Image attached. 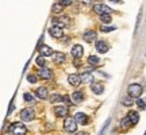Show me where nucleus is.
Listing matches in <instances>:
<instances>
[{
    "mask_svg": "<svg viewBox=\"0 0 146 135\" xmlns=\"http://www.w3.org/2000/svg\"><path fill=\"white\" fill-rule=\"evenodd\" d=\"M23 99H25V101H27V103H30V104L35 103V99L33 97L31 93H25V95H23Z\"/></svg>",
    "mask_w": 146,
    "mask_h": 135,
    "instance_id": "obj_25",
    "label": "nucleus"
},
{
    "mask_svg": "<svg viewBox=\"0 0 146 135\" xmlns=\"http://www.w3.org/2000/svg\"><path fill=\"white\" fill-rule=\"evenodd\" d=\"M94 12L102 16V15H108V14H111L112 10L106 4H95L94 5Z\"/></svg>",
    "mask_w": 146,
    "mask_h": 135,
    "instance_id": "obj_4",
    "label": "nucleus"
},
{
    "mask_svg": "<svg viewBox=\"0 0 146 135\" xmlns=\"http://www.w3.org/2000/svg\"><path fill=\"white\" fill-rule=\"evenodd\" d=\"M53 23L54 24H58V26L61 27H69L70 26V18L68 15H61L58 19H53Z\"/></svg>",
    "mask_w": 146,
    "mask_h": 135,
    "instance_id": "obj_5",
    "label": "nucleus"
},
{
    "mask_svg": "<svg viewBox=\"0 0 146 135\" xmlns=\"http://www.w3.org/2000/svg\"><path fill=\"white\" fill-rule=\"evenodd\" d=\"M127 116H129V119H130L131 124H135V123H138V120H139V118H138V114H137L135 111H130Z\"/></svg>",
    "mask_w": 146,
    "mask_h": 135,
    "instance_id": "obj_20",
    "label": "nucleus"
},
{
    "mask_svg": "<svg viewBox=\"0 0 146 135\" xmlns=\"http://www.w3.org/2000/svg\"><path fill=\"white\" fill-rule=\"evenodd\" d=\"M74 120L80 123V124H88V116L84 114V112H77L74 116Z\"/></svg>",
    "mask_w": 146,
    "mask_h": 135,
    "instance_id": "obj_10",
    "label": "nucleus"
},
{
    "mask_svg": "<svg viewBox=\"0 0 146 135\" xmlns=\"http://www.w3.org/2000/svg\"><path fill=\"white\" fill-rule=\"evenodd\" d=\"M35 95L39 99H46L47 97V89L45 87H39L38 89H35Z\"/></svg>",
    "mask_w": 146,
    "mask_h": 135,
    "instance_id": "obj_18",
    "label": "nucleus"
},
{
    "mask_svg": "<svg viewBox=\"0 0 146 135\" xmlns=\"http://www.w3.org/2000/svg\"><path fill=\"white\" fill-rule=\"evenodd\" d=\"M54 112H56V115H57L58 118H65V116H68V107H65V105H57L54 108Z\"/></svg>",
    "mask_w": 146,
    "mask_h": 135,
    "instance_id": "obj_7",
    "label": "nucleus"
},
{
    "mask_svg": "<svg viewBox=\"0 0 146 135\" xmlns=\"http://www.w3.org/2000/svg\"><path fill=\"white\" fill-rule=\"evenodd\" d=\"M64 96L61 95H50V103H58V101H62Z\"/></svg>",
    "mask_w": 146,
    "mask_h": 135,
    "instance_id": "obj_23",
    "label": "nucleus"
},
{
    "mask_svg": "<svg viewBox=\"0 0 146 135\" xmlns=\"http://www.w3.org/2000/svg\"><path fill=\"white\" fill-rule=\"evenodd\" d=\"M62 8H64V5L61 4V3H54V5H53L52 11H53V14H61Z\"/></svg>",
    "mask_w": 146,
    "mask_h": 135,
    "instance_id": "obj_22",
    "label": "nucleus"
},
{
    "mask_svg": "<svg viewBox=\"0 0 146 135\" xmlns=\"http://www.w3.org/2000/svg\"><path fill=\"white\" fill-rule=\"evenodd\" d=\"M77 135H88V134H87V132H78Z\"/></svg>",
    "mask_w": 146,
    "mask_h": 135,
    "instance_id": "obj_34",
    "label": "nucleus"
},
{
    "mask_svg": "<svg viewBox=\"0 0 146 135\" xmlns=\"http://www.w3.org/2000/svg\"><path fill=\"white\" fill-rule=\"evenodd\" d=\"M21 118H22V120H25V122H30V120H33L35 118V111L33 108H25L21 112Z\"/></svg>",
    "mask_w": 146,
    "mask_h": 135,
    "instance_id": "obj_6",
    "label": "nucleus"
},
{
    "mask_svg": "<svg viewBox=\"0 0 146 135\" xmlns=\"http://www.w3.org/2000/svg\"><path fill=\"white\" fill-rule=\"evenodd\" d=\"M83 38H84V41L85 42L92 43V42L96 39V32L95 31H85L84 32V35H83Z\"/></svg>",
    "mask_w": 146,
    "mask_h": 135,
    "instance_id": "obj_15",
    "label": "nucleus"
},
{
    "mask_svg": "<svg viewBox=\"0 0 146 135\" xmlns=\"http://www.w3.org/2000/svg\"><path fill=\"white\" fill-rule=\"evenodd\" d=\"M35 62H36V65H39V66H42V68H45V60H43V57H38L35 60Z\"/></svg>",
    "mask_w": 146,
    "mask_h": 135,
    "instance_id": "obj_30",
    "label": "nucleus"
},
{
    "mask_svg": "<svg viewBox=\"0 0 146 135\" xmlns=\"http://www.w3.org/2000/svg\"><path fill=\"white\" fill-rule=\"evenodd\" d=\"M68 80H69V84L73 85V87H78L81 84V76H78V74H70L68 77Z\"/></svg>",
    "mask_w": 146,
    "mask_h": 135,
    "instance_id": "obj_12",
    "label": "nucleus"
},
{
    "mask_svg": "<svg viewBox=\"0 0 146 135\" xmlns=\"http://www.w3.org/2000/svg\"><path fill=\"white\" fill-rule=\"evenodd\" d=\"M91 89H92V92L96 95H102L103 93V91H104V87L99 83H92L91 84Z\"/></svg>",
    "mask_w": 146,
    "mask_h": 135,
    "instance_id": "obj_14",
    "label": "nucleus"
},
{
    "mask_svg": "<svg viewBox=\"0 0 146 135\" xmlns=\"http://www.w3.org/2000/svg\"><path fill=\"white\" fill-rule=\"evenodd\" d=\"M137 105L141 109H145L146 108V103H145V100H142V99H137Z\"/></svg>",
    "mask_w": 146,
    "mask_h": 135,
    "instance_id": "obj_29",
    "label": "nucleus"
},
{
    "mask_svg": "<svg viewBox=\"0 0 146 135\" xmlns=\"http://www.w3.org/2000/svg\"><path fill=\"white\" fill-rule=\"evenodd\" d=\"M83 46L81 45H74V46L72 47V56L74 58H80V57H83Z\"/></svg>",
    "mask_w": 146,
    "mask_h": 135,
    "instance_id": "obj_11",
    "label": "nucleus"
},
{
    "mask_svg": "<svg viewBox=\"0 0 146 135\" xmlns=\"http://www.w3.org/2000/svg\"><path fill=\"white\" fill-rule=\"evenodd\" d=\"M100 30H102L103 32L114 31V30H115V26H111V27H108V26H102V27H100Z\"/></svg>",
    "mask_w": 146,
    "mask_h": 135,
    "instance_id": "obj_28",
    "label": "nucleus"
},
{
    "mask_svg": "<svg viewBox=\"0 0 146 135\" xmlns=\"http://www.w3.org/2000/svg\"><path fill=\"white\" fill-rule=\"evenodd\" d=\"M100 19H102V22H104V23H110V22H111V16L110 15H102L100 16Z\"/></svg>",
    "mask_w": 146,
    "mask_h": 135,
    "instance_id": "obj_32",
    "label": "nucleus"
},
{
    "mask_svg": "<svg viewBox=\"0 0 146 135\" xmlns=\"http://www.w3.org/2000/svg\"><path fill=\"white\" fill-rule=\"evenodd\" d=\"M64 128H65V131H68V132H74L76 128H77V122L73 119V118L68 116L65 119V122H64Z\"/></svg>",
    "mask_w": 146,
    "mask_h": 135,
    "instance_id": "obj_3",
    "label": "nucleus"
},
{
    "mask_svg": "<svg viewBox=\"0 0 146 135\" xmlns=\"http://www.w3.org/2000/svg\"><path fill=\"white\" fill-rule=\"evenodd\" d=\"M127 92H129V96L133 97V99H138L142 95V87L139 84H130L129 88H127Z\"/></svg>",
    "mask_w": 146,
    "mask_h": 135,
    "instance_id": "obj_1",
    "label": "nucleus"
},
{
    "mask_svg": "<svg viewBox=\"0 0 146 135\" xmlns=\"http://www.w3.org/2000/svg\"><path fill=\"white\" fill-rule=\"evenodd\" d=\"M10 132L12 135H26L27 128L23 123H12V126L10 127Z\"/></svg>",
    "mask_w": 146,
    "mask_h": 135,
    "instance_id": "obj_2",
    "label": "nucleus"
},
{
    "mask_svg": "<svg viewBox=\"0 0 146 135\" xmlns=\"http://www.w3.org/2000/svg\"><path fill=\"white\" fill-rule=\"evenodd\" d=\"M122 103H123V105H127V107H131V105L134 104V101H133V99H131V97H125Z\"/></svg>",
    "mask_w": 146,
    "mask_h": 135,
    "instance_id": "obj_27",
    "label": "nucleus"
},
{
    "mask_svg": "<svg viewBox=\"0 0 146 135\" xmlns=\"http://www.w3.org/2000/svg\"><path fill=\"white\" fill-rule=\"evenodd\" d=\"M49 32H50V35L54 36V38H61L62 36V28L60 26H53L49 28Z\"/></svg>",
    "mask_w": 146,
    "mask_h": 135,
    "instance_id": "obj_9",
    "label": "nucleus"
},
{
    "mask_svg": "<svg viewBox=\"0 0 146 135\" xmlns=\"http://www.w3.org/2000/svg\"><path fill=\"white\" fill-rule=\"evenodd\" d=\"M53 61L56 64H62L65 62V54L61 52H56L53 54Z\"/></svg>",
    "mask_w": 146,
    "mask_h": 135,
    "instance_id": "obj_17",
    "label": "nucleus"
},
{
    "mask_svg": "<svg viewBox=\"0 0 146 135\" xmlns=\"http://www.w3.org/2000/svg\"><path fill=\"white\" fill-rule=\"evenodd\" d=\"M61 4L62 5H69V4H72V1H70V0H64V1H61Z\"/></svg>",
    "mask_w": 146,
    "mask_h": 135,
    "instance_id": "obj_33",
    "label": "nucleus"
},
{
    "mask_svg": "<svg viewBox=\"0 0 146 135\" xmlns=\"http://www.w3.org/2000/svg\"><path fill=\"white\" fill-rule=\"evenodd\" d=\"M96 50L99 53H107L108 52V45L104 41H99V42H96Z\"/></svg>",
    "mask_w": 146,
    "mask_h": 135,
    "instance_id": "obj_16",
    "label": "nucleus"
},
{
    "mask_svg": "<svg viewBox=\"0 0 146 135\" xmlns=\"http://www.w3.org/2000/svg\"><path fill=\"white\" fill-rule=\"evenodd\" d=\"M91 80H92V73L91 72H84L81 74V81L83 83H89Z\"/></svg>",
    "mask_w": 146,
    "mask_h": 135,
    "instance_id": "obj_21",
    "label": "nucleus"
},
{
    "mask_svg": "<svg viewBox=\"0 0 146 135\" xmlns=\"http://www.w3.org/2000/svg\"><path fill=\"white\" fill-rule=\"evenodd\" d=\"M130 124H131V122H130V119H129V116L123 118V119H122V122H120V127H122V128H127Z\"/></svg>",
    "mask_w": 146,
    "mask_h": 135,
    "instance_id": "obj_24",
    "label": "nucleus"
},
{
    "mask_svg": "<svg viewBox=\"0 0 146 135\" xmlns=\"http://www.w3.org/2000/svg\"><path fill=\"white\" fill-rule=\"evenodd\" d=\"M52 72H50V69H47V68H41L39 69V77L42 80H50L52 78Z\"/></svg>",
    "mask_w": 146,
    "mask_h": 135,
    "instance_id": "obj_13",
    "label": "nucleus"
},
{
    "mask_svg": "<svg viewBox=\"0 0 146 135\" xmlns=\"http://www.w3.org/2000/svg\"><path fill=\"white\" fill-rule=\"evenodd\" d=\"M39 53H41L42 57H50V56L54 54L53 49L50 46H47V45H42V46L39 47Z\"/></svg>",
    "mask_w": 146,
    "mask_h": 135,
    "instance_id": "obj_8",
    "label": "nucleus"
},
{
    "mask_svg": "<svg viewBox=\"0 0 146 135\" xmlns=\"http://www.w3.org/2000/svg\"><path fill=\"white\" fill-rule=\"evenodd\" d=\"M72 99H73V101H74V103H81V101L84 100L83 92H80V91H76V92H73Z\"/></svg>",
    "mask_w": 146,
    "mask_h": 135,
    "instance_id": "obj_19",
    "label": "nucleus"
},
{
    "mask_svg": "<svg viewBox=\"0 0 146 135\" xmlns=\"http://www.w3.org/2000/svg\"><path fill=\"white\" fill-rule=\"evenodd\" d=\"M88 62L91 64V65H98V64L100 62V60L98 56H91V57L88 58Z\"/></svg>",
    "mask_w": 146,
    "mask_h": 135,
    "instance_id": "obj_26",
    "label": "nucleus"
},
{
    "mask_svg": "<svg viewBox=\"0 0 146 135\" xmlns=\"http://www.w3.org/2000/svg\"><path fill=\"white\" fill-rule=\"evenodd\" d=\"M27 80H29V83L35 84L38 78H36V76H34V74H29V76H27Z\"/></svg>",
    "mask_w": 146,
    "mask_h": 135,
    "instance_id": "obj_31",
    "label": "nucleus"
}]
</instances>
